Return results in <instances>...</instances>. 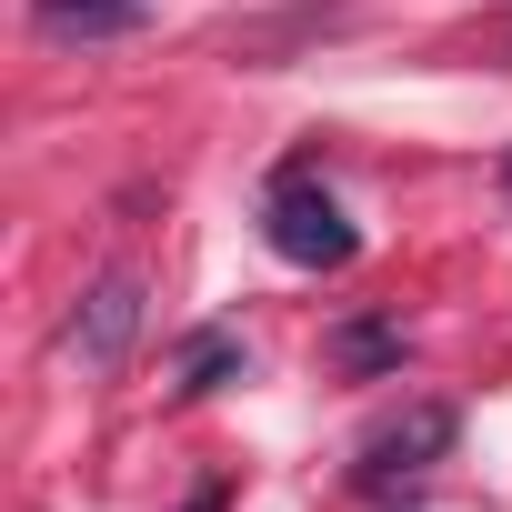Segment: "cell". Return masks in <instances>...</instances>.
<instances>
[{"label":"cell","instance_id":"5b68a950","mask_svg":"<svg viewBox=\"0 0 512 512\" xmlns=\"http://www.w3.org/2000/svg\"><path fill=\"white\" fill-rule=\"evenodd\" d=\"M241 372H251V352H241V332H221V322L181 332V352H171V392H181V402H201V392H221V382H241Z\"/></svg>","mask_w":512,"mask_h":512},{"label":"cell","instance_id":"8992f818","mask_svg":"<svg viewBox=\"0 0 512 512\" xmlns=\"http://www.w3.org/2000/svg\"><path fill=\"white\" fill-rule=\"evenodd\" d=\"M332 362L342 372H402V332L392 322H342L332 332Z\"/></svg>","mask_w":512,"mask_h":512},{"label":"cell","instance_id":"3957f363","mask_svg":"<svg viewBox=\"0 0 512 512\" xmlns=\"http://www.w3.org/2000/svg\"><path fill=\"white\" fill-rule=\"evenodd\" d=\"M131 332H141V282H131V272H111V282H91V292H81V312H71L61 352H71V362H91V372H111V362L131 352Z\"/></svg>","mask_w":512,"mask_h":512},{"label":"cell","instance_id":"52a82bcc","mask_svg":"<svg viewBox=\"0 0 512 512\" xmlns=\"http://www.w3.org/2000/svg\"><path fill=\"white\" fill-rule=\"evenodd\" d=\"M191 512H221V492H201V502H191Z\"/></svg>","mask_w":512,"mask_h":512},{"label":"cell","instance_id":"6da1fadb","mask_svg":"<svg viewBox=\"0 0 512 512\" xmlns=\"http://www.w3.org/2000/svg\"><path fill=\"white\" fill-rule=\"evenodd\" d=\"M262 241L282 251L292 272H352V262H362L352 211H342L312 171H282V181H272V201H262Z\"/></svg>","mask_w":512,"mask_h":512},{"label":"cell","instance_id":"7a4b0ae2","mask_svg":"<svg viewBox=\"0 0 512 512\" xmlns=\"http://www.w3.org/2000/svg\"><path fill=\"white\" fill-rule=\"evenodd\" d=\"M452 442H462V412H452V402H412L402 422H382V432L362 442V482H372V492H392V482L432 472Z\"/></svg>","mask_w":512,"mask_h":512},{"label":"cell","instance_id":"277c9868","mask_svg":"<svg viewBox=\"0 0 512 512\" xmlns=\"http://www.w3.org/2000/svg\"><path fill=\"white\" fill-rule=\"evenodd\" d=\"M41 41H131L151 21V0H31Z\"/></svg>","mask_w":512,"mask_h":512},{"label":"cell","instance_id":"ba28073f","mask_svg":"<svg viewBox=\"0 0 512 512\" xmlns=\"http://www.w3.org/2000/svg\"><path fill=\"white\" fill-rule=\"evenodd\" d=\"M502 181H512V161H502Z\"/></svg>","mask_w":512,"mask_h":512}]
</instances>
